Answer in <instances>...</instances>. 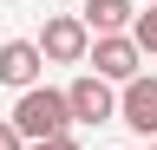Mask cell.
Segmentation results:
<instances>
[{
  "mask_svg": "<svg viewBox=\"0 0 157 150\" xmlns=\"http://www.w3.org/2000/svg\"><path fill=\"white\" fill-rule=\"evenodd\" d=\"M7 124L20 130V144L66 137V130H72V118H66V91H59V85H33V91H20V104H13Z\"/></svg>",
  "mask_w": 157,
  "mask_h": 150,
  "instance_id": "1",
  "label": "cell"
},
{
  "mask_svg": "<svg viewBox=\"0 0 157 150\" xmlns=\"http://www.w3.org/2000/svg\"><path fill=\"white\" fill-rule=\"evenodd\" d=\"M85 65H92V79H105V85H131L137 65H144V52H137L124 33H105V39L85 46Z\"/></svg>",
  "mask_w": 157,
  "mask_h": 150,
  "instance_id": "2",
  "label": "cell"
},
{
  "mask_svg": "<svg viewBox=\"0 0 157 150\" xmlns=\"http://www.w3.org/2000/svg\"><path fill=\"white\" fill-rule=\"evenodd\" d=\"M39 59L46 65H85V46H92V33L78 26V13H52L46 20V33H39Z\"/></svg>",
  "mask_w": 157,
  "mask_h": 150,
  "instance_id": "3",
  "label": "cell"
},
{
  "mask_svg": "<svg viewBox=\"0 0 157 150\" xmlns=\"http://www.w3.org/2000/svg\"><path fill=\"white\" fill-rule=\"evenodd\" d=\"M66 118H72V124H111V118H118V91L85 72V79L66 85Z\"/></svg>",
  "mask_w": 157,
  "mask_h": 150,
  "instance_id": "4",
  "label": "cell"
},
{
  "mask_svg": "<svg viewBox=\"0 0 157 150\" xmlns=\"http://www.w3.org/2000/svg\"><path fill=\"white\" fill-rule=\"evenodd\" d=\"M118 118H124L137 137H157V79L151 72H137V79L118 91Z\"/></svg>",
  "mask_w": 157,
  "mask_h": 150,
  "instance_id": "5",
  "label": "cell"
},
{
  "mask_svg": "<svg viewBox=\"0 0 157 150\" xmlns=\"http://www.w3.org/2000/svg\"><path fill=\"white\" fill-rule=\"evenodd\" d=\"M39 72H46V59H39V46H33V39H0V85L33 91V85H39Z\"/></svg>",
  "mask_w": 157,
  "mask_h": 150,
  "instance_id": "6",
  "label": "cell"
},
{
  "mask_svg": "<svg viewBox=\"0 0 157 150\" xmlns=\"http://www.w3.org/2000/svg\"><path fill=\"white\" fill-rule=\"evenodd\" d=\"M78 26H85L92 39H105V33H124V26H131V0H85Z\"/></svg>",
  "mask_w": 157,
  "mask_h": 150,
  "instance_id": "7",
  "label": "cell"
},
{
  "mask_svg": "<svg viewBox=\"0 0 157 150\" xmlns=\"http://www.w3.org/2000/svg\"><path fill=\"white\" fill-rule=\"evenodd\" d=\"M124 39H131L137 52H157V7H151V13H131V26H124Z\"/></svg>",
  "mask_w": 157,
  "mask_h": 150,
  "instance_id": "8",
  "label": "cell"
},
{
  "mask_svg": "<svg viewBox=\"0 0 157 150\" xmlns=\"http://www.w3.org/2000/svg\"><path fill=\"white\" fill-rule=\"evenodd\" d=\"M26 150H85V144H78L72 130H66V137H46V144H26Z\"/></svg>",
  "mask_w": 157,
  "mask_h": 150,
  "instance_id": "9",
  "label": "cell"
},
{
  "mask_svg": "<svg viewBox=\"0 0 157 150\" xmlns=\"http://www.w3.org/2000/svg\"><path fill=\"white\" fill-rule=\"evenodd\" d=\"M0 150H26V144H20V130H13L7 118H0Z\"/></svg>",
  "mask_w": 157,
  "mask_h": 150,
  "instance_id": "10",
  "label": "cell"
},
{
  "mask_svg": "<svg viewBox=\"0 0 157 150\" xmlns=\"http://www.w3.org/2000/svg\"><path fill=\"white\" fill-rule=\"evenodd\" d=\"M151 7H157V0H151Z\"/></svg>",
  "mask_w": 157,
  "mask_h": 150,
  "instance_id": "11",
  "label": "cell"
},
{
  "mask_svg": "<svg viewBox=\"0 0 157 150\" xmlns=\"http://www.w3.org/2000/svg\"><path fill=\"white\" fill-rule=\"evenodd\" d=\"M151 150H157V144H151Z\"/></svg>",
  "mask_w": 157,
  "mask_h": 150,
  "instance_id": "12",
  "label": "cell"
}]
</instances>
